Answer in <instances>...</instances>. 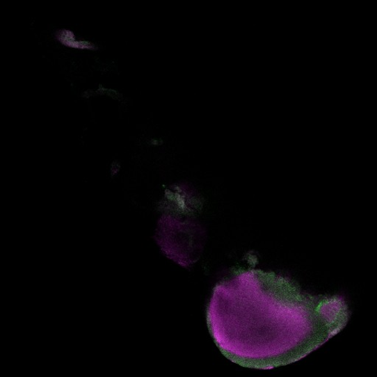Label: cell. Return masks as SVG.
Here are the masks:
<instances>
[{"mask_svg": "<svg viewBox=\"0 0 377 377\" xmlns=\"http://www.w3.org/2000/svg\"><path fill=\"white\" fill-rule=\"evenodd\" d=\"M349 319L338 296H312L274 272L237 271L214 288L209 332L239 366L270 370L303 359L342 332Z\"/></svg>", "mask_w": 377, "mask_h": 377, "instance_id": "6da1fadb", "label": "cell"}, {"mask_svg": "<svg viewBox=\"0 0 377 377\" xmlns=\"http://www.w3.org/2000/svg\"><path fill=\"white\" fill-rule=\"evenodd\" d=\"M54 36L60 45L67 48L82 50V51H97L99 49V47L95 42L81 39L77 33L68 29L56 30Z\"/></svg>", "mask_w": 377, "mask_h": 377, "instance_id": "7a4b0ae2", "label": "cell"}, {"mask_svg": "<svg viewBox=\"0 0 377 377\" xmlns=\"http://www.w3.org/2000/svg\"><path fill=\"white\" fill-rule=\"evenodd\" d=\"M100 95V96H109L112 98L119 97L121 94L115 90L109 89L103 84H99L98 87L95 90H86L82 93V97L84 98H90L94 96Z\"/></svg>", "mask_w": 377, "mask_h": 377, "instance_id": "3957f363", "label": "cell"}]
</instances>
